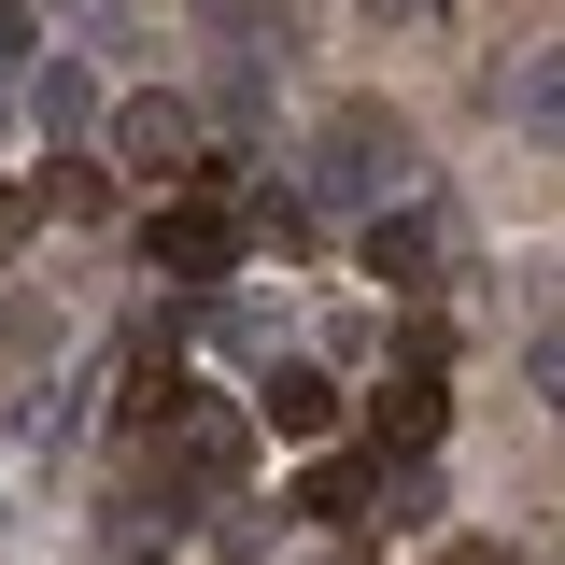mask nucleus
<instances>
[{
    "instance_id": "1",
    "label": "nucleus",
    "mask_w": 565,
    "mask_h": 565,
    "mask_svg": "<svg viewBox=\"0 0 565 565\" xmlns=\"http://www.w3.org/2000/svg\"><path fill=\"white\" fill-rule=\"evenodd\" d=\"M411 184V114L396 99H326L311 128V199H396Z\"/></svg>"
},
{
    "instance_id": "2",
    "label": "nucleus",
    "mask_w": 565,
    "mask_h": 565,
    "mask_svg": "<svg viewBox=\"0 0 565 565\" xmlns=\"http://www.w3.org/2000/svg\"><path fill=\"white\" fill-rule=\"evenodd\" d=\"M141 255H156L170 282H226V269H241V226H226L212 199H170L156 226H141Z\"/></svg>"
},
{
    "instance_id": "3",
    "label": "nucleus",
    "mask_w": 565,
    "mask_h": 565,
    "mask_svg": "<svg viewBox=\"0 0 565 565\" xmlns=\"http://www.w3.org/2000/svg\"><path fill=\"white\" fill-rule=\"evenodd\" d=\"M438 255H452L438 199H396L382 226H367V282H396V297H424V282H438Z\"/></svg>"
},
{
    "instance_id": "4",
    "label": "nucleus",
    "mask_w": 565,
    "mask_h": 565,
    "mask_svg": "<svg viewBox=\"0 0 565 565\" xmlns=\"http://www.w3.org/2000/svg\"><path fill=\"white\" fill-rule=\"evenodd\" d=\"M114 156L156 170V184H199V114H184V99H128V114H114Z\"/></svg>"
},
{
    "instance_id": "5",
    "label": "nucleus",
    "mask_w": 565,
    "mask_h": 565,
    "mask_svg": "<svg viewBox=\"0 0 565 565\" xmlns=\"http://www.w3.org/2000/svg\"><path fill=\"white\" fill-rule=\"evenodd\" d=\"M494 114H509L523 141H565V43H537V57L494 71Z\"/></svg>"
},
{
    "instance_id": "6",
    "label": "nucleus",
    "mask_w": 565,
    "mask_h": 565,
    "mask_svg": "<svg viewBox=\"0 0 565 565\" xmlns=\"http://www.w3.org/2000/svg\"><path fill=\"white\" fill-rule=\"evenodd\" d=\"M255 424H269V438H326V424H340V382H326V367H297V353H282L269 382H255Z\"/></svg>"
},
{
    "instance_id": "7",
    "label": "nucleus",
    "mask_w": 565,
    "mask_h": 565,
    "mask_svg": "<svg viewBox=\"0 0 565 565\" xmlns=\"http://www.w3.org/2000/svg\"><path fill=\"white\" fill-rule=\"evenodd\" d=\"M170 438H184V481H212V494L255 467V424H241V411H212V396H184V424H170Z\"/></svg>"
},
{
    "instance_id": "8",
    "label": "nucleus",
    "mask_w": 565,
    "mask_h": 565,
    "mask_svg": "<svg viewBox=\"0 0 565 565\" xmlns=\"http://www.w3.org/2000/svg\"><path fill=\"white\" fill-rule=\"evenodd\" d=\"M367 424H382V452H438V424H452V396H438V367H396V382L367 396Z\"/></svg>"
},
{
    "instance_id": "9",
    "label": "nucleus",
    "mask_w": 565,
    "mask_h": 565,
    "mask_svg": "<svg viewBox=\"0 0 565 565\" xmlns=\"http://www.w3.org/2000/svg\"><path fill=\"white\" fill-rule=\"evenodd\" d=\"M297 509H311V523H367V509H382V481H367V467H311V481H297Z\"/></svg>"
},
{
    "instance_id": "10",
    "label": "nucleus",
    "mask_w": 565,
    "mask_h": 565,
    "mask_svg": "<svg viewBox=\"0 0 565 565\" xmlns=\"http://www.w3.org/2000/svg\"><path fill=\"white\" fill-rule=\"evenodd\" d=\"M523 382L552 396V424H565V326H537V353H523Z\"/></svg>"
},
{
    "instance_id": "11",
    "label": "nucleus",
    "mask_w": 565,
    "mask_h": 565,
    "mask_svg": "<svg viewBox=\"0 0 565 565\" xmlns=\"http://www.w3.org/2000/svg\"><path fill=\"white\" fill-rule=\"evenodd\" d=\"M424 565H509V552H494V537H438Z\"/></svg>"
},
{
    "instance_id": "12",
    "label": "nucleus",
    "mask_w": 565,
    "mask_h": 565,
    "mask_svg": "<svg viewBox=\"0 0 565 565\" xmlns=\"http://www.w3.org/2000/svg\"><path fill=\"white\" fill-rule=\"evenodd\" d=\"M0 57H29V0H0Z\"/></svg>"
},
{
    "instance_id": "13",
    "label": "nucleus",
    "mask_w": 565,
    "mask_h": 565,
    "mask_svg": "<svg viewBox=\"0 0 565 565\" xmlns=\"http://www.w3.org/2000/svg\"><path fill=\"white\" fill-rule=\"evenodd\" d=\"M382 14H438V0H382Z\"/></svg>"
}]
</instances>
